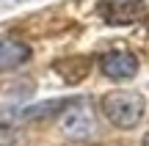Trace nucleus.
<instances>
[{"label":"nucleus","mask_w":149,"mask_h":146,"mask_svg":"<svg viewBox=\"0 0 149 146\" xmlns=\"http://www.w3.org/2000/svg\"><path fill=\"white\" fill-rule=\"evenodd\" d=\"M19 3H31V0H0V8H11V6H19Z\"/></svg>","instance_id":"1a4fd4ad"},{"label":"nucleus","mask_w":149,"mask_h":146,"mask_svg":"<svg viewBox=\"0 0 149 146\" xmlns=\"http://www.w3.org/2000/svg\"><path fill=\"white\" fill-rule=\"evenodd\" d=\"M61 132L72 141H91L97 135V113L86 99H74L66 102V108L61 110Z\"/></svg>","instance_id":"f03ea898"},{"label":"nucleus","mask_w":149,"mask_h":146,"mask_svg":"<svg viewBox=\"0 0 149 146\" xmlns=\"http://www.w3.org/2000/svg\"><path fill=\"white\" fill-rule=\"evenodd\" d=\"M141 146H149V130H146V135L141 138Z\"/></svg>","instance_id":"9d476101"},{"label":"nucleus","mask_w":149,"mask_h":146,"mask_svg":"<svg viewBox=\"0 0 149 146\" xmlns=\"http://www.w3.org/2000/svg\"><path fill=\"white\" fill-rule=\"evenodd\" d=\"M97 14L111 28H127L146 17V3L144 0H100Z\"/></svg>","instance_id":"7ed1b4c3"},{"label":"nucleus","mask_w":149,"mask_h":146,"mask_svg":"<svg viewBox=\"0 0 149 146\" xmlns=\"http://www.w3.org/2000/svg\"><path fill=\"white\" fill-rule=\"evenodd\" d=\"M66 102H69V99H53V102H42V105H33V108L22 110V119H42V116H47V113H55L58 108H64Z\"/></svg>","instance_id":"6e6552de"},{"label":"nucleus","mask_w":149,"mask_h":146,"mask_svg":"<svg viewBox=\"0 0 149 146\" xmlns=\"http://www.w3.org/2000/svg\"><path fill=\"white\" fill-rule=\"evenodd\" d=\"M31 61V47L19 39H0V72L19 69Z\"/></svg>","instance_id":"423d86ee"},{"label":"nucleus","mask_w":149,"mask_h":146,"mask_svg":"<svg viewBox=\"0 0 149 146\" xmlns=\"http://www.w3.org/2000/svg\"><path fill=\"white\" fill-rule=\"evenodd\" d=\"M144 28H146V33H149V14L144 17Z\"/></svg>","instance_id":"9b49d317"},{"label":"nucleus","mask_w":149,"mask_h":146,"mask_svg":"<svg viewBox=\"0 0 149 146\" xmlns=\"http://www.w3.org/2000/svg\"><path fill=\"white\" fill-rule=\"evenodd\" d=\"M141 64L135 58V53L130 50H108L100 58V72L108 80H133L138 75Z\"/></svg>","instance_id":"20e7f679"},{"label":"nucleus","mask_w":149,"mask_h":146,"mask_svg":"<svg viewBox=\"0 0 149 146\" xmlns=\"http://www.w3.org/2000/svg\"><path fill=\"white\" fill-rule=\"evenodd\" d=\"M0 146H28V135L19 127L0 124Z\"/></svg>","instance_id":"0eeeda50"},{"label":"nucleus","mask_w":149,"mask_h":146,"mask_svg":"<svg viewBox=\"0 0 149 146\" xmlns=\"http://www.w3.org/2000/svg\"><path fill=\"white\" fill-rule=\"evenodd\" d=\"M100 110L116 130H133L146 113V97L133 88H113L100 99Z\"/></svg>","instance_id":"f257e3e1"},{"label":"nucleus","mask_w":149,"mask_h":146,"mask_svg":"<svg viewBox=\"0 0 149 146\" xmlns=\"http://www.w3.org/2000/svg\"><path fill=\"white\" fill-rule=\"evenodd\" d=\"M53 72L66 83V86H77L80 80H86L91 72V58L88 55H72V58H61L53 64Z\"/></svg>","instance_id":"39448f33"}]
</instances>
